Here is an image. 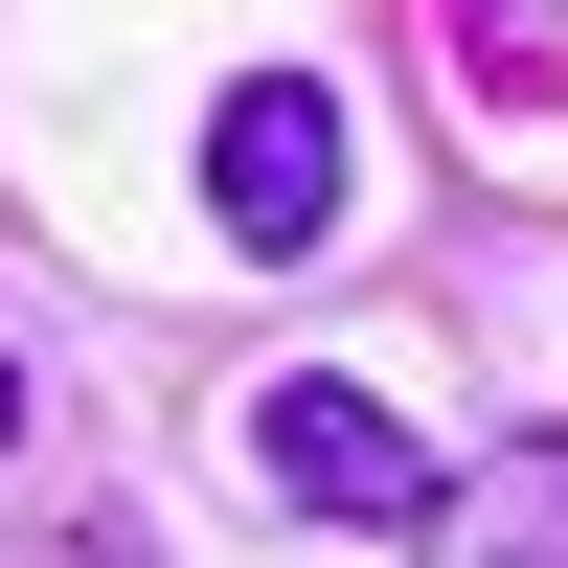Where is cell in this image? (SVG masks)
Masks as SVG:
<instances>
[{
    "label": "cell",
    "instance_id": "cell-1",
    "mask_svg": "<svg viewBox=\"0 0 568 568\" xmlns=\"http://www.w3.org/2000/svg\"><path fill=\"white\" fill-rule=\"evenodd\" d=\"M251 478L296 500V524H433V433H409L387 387H342V364L251 387Z\"/></svg>",
    "mask_w": 568,
    "mask_h": 568
},
{
    "label": "cell",
    "instance_id": "cell-2",
    "mask_svg": "<svg viewBox=\"0 0 568 568\" xmlns=\"http://www.w3.org/2000/svg\"><path fill=\"white\" fill-rule=\"evenodd\" d=\"M205 227L227 251H318V227H342V91L318 69H251L205 114Z\"/></svg>",
    "mask_w": 568,
    "mask_h": 568
},
{
    "label": "cell",
    "instance_id": "cell-3",
    "mask_svg": "<svg viewBox=\"0 0 568 568\" xmlns=\"http://www.w3.org/2000/svg\"><path fill=\"white\" fill-rule=\"evenodd\" d=\"M478 524H500V568H568V433H546V455H500Z\"/></svg>",
    "mask_w": 568,
    "mask_h": 568
},
{
    "label": "cell",
    "instance_id": "cell-4",
    "mask_svg": "<svg viewBox=\"0 0 568 568\" xmlns=\"http://www.w3.org/2000/svg\"><path fill=\"white\" fill-rule=\"evenodd\" d=\"M0 433H23V364H0Z\"/></svg>",
    "mask_w": 568,
    "mask_h": 568
}]
</instances>
